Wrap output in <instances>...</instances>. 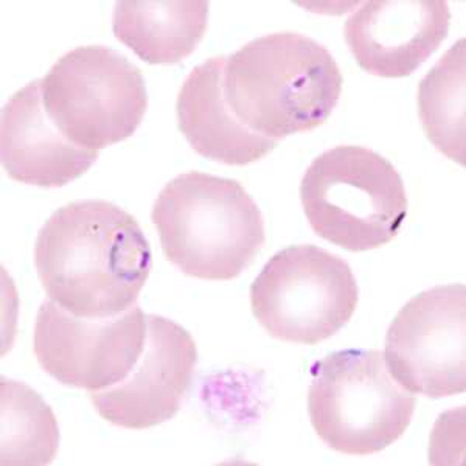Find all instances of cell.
<instances>
[{
    "mask_svg": "<svg viewBox=\"0 0 466 466\" xmlns=\"http://www.w3.org/2000/svg\"><path fill=\"white\" fill-rule=\"evenodd\" d=\"M0 157L11 179L59 188L89 171L98 151L81 148L59 131L44 107L43 83L35 80L2 107Z\"/></svg>",
    "mask_w": 466,
    "mask_h": 466,
    "instance_id": "7c38bea8",
    "label": "cell"
},
{
    "mask_svg": "<svg viewBox=\"0 0 466 466\" xmlns=\"http://www.w3.org/2000/svg\"><path fill=\"white\" fill-rule=\"evenodd\" d=\"M226 58L207 59L191 70L180 87L176 116L180 133L193 151L219 164H254L279 142L244 127L226 103L223 76Z\"/></svg>",
    "mask_w": 466,
    "mask_h": 466,
    "instance_id": "4fadbf2b",
    "label": "cell"
},
{
    "mask_svg": "<svg viewBox=\"0 0 466 466\" xmlns=\"http://www.w3.org/2000/svg\"><path fill=\"white\" fill-rule=\"evenodd\" d=\"M2 463L47 465L59 448L54 410L24 382L2 378Z\"/></svg>",
    "mask_w": 466,
    "mask_h": 466,
    "instance_id": "2e32d148",
    "label": "cell"
},
{
    "mask_svg": "<svg viewBox=\"0 0 466 466\" xmlns=\"http://www.w3.org/2000/svg\"><path fill=\"white\" fill-rule=\"evenodd\" d=\"M198 364L197 342L179 323L148 314V338L131 373L116 386L90 393L101 419L142 431L173 419L190 389Z\"/></svg>",
    "mask_w": 466,
    "mask_h": 466,
    "instance_id": "30bf717a",
    "label": "cell"
},
{
    "mask_svg": "<svg viewBox=\"0 0 466 466\" xmlns=\"http://www.w3.org/2000/svg\"><path fill=\"white\" fill-rule=\"evenodd\" d=\"M147 338L148 314L137 305L112 318L86 319L48 299L37 311L33 350L47 375L63 386L94 393L131 373Z\"/></svg>",
    "mask_w": 466,
    "mask_h": 466,
    "instance_id": "ba28073f",
    "label": "cell"
},
{
    "mask_svg": "<svg viewBox=\"0 0 466 466\" xmlns=\"http://www.w3.org/2000/svg\"><path fill=\"white\" fill-rule=\"evenodd\" d=\"M41 83L48 116L66 137L90 151L134 136L148 109L140 69L105 46L70 50Z\"/></svg>",
    "mask_w": 466,
    "mask_h": 466,
    "instance_id": "8992f818",
    "label": "cell"
},
{
    "mask_svg": "<svg viewBox=\"0 0 466 466\" xmlns=\"http://www.w3.org/2000/svg\"><path fill=\"white\" fill-rule=\"evenodd\" d=\"M300 201L314 233L350 252L390 243L408 217V193L392 162L355 145L313 160L300 184Z\"/></svg>",
    "mask_w": 466,
    "mask_h": 466,
    "instance_id": "277c9868",
    "label": "cell"
},
{
    "mask_svg": "<svg viewBox=\"0 0 466 466\" xmlns=\"http://www.w3.org/2000/svg\"><path fill=\"white\" fill-rule=\"evenodd\" d=\"M342 83L329 48L299 33L257 37L224 66L223 92L233 116L277 142L327 122Z\"/></svg>",
    "mask_w": 466,
    "mask_h": 466,
    "instance_id": "7a4b0ae2",
    "label": "cell"
},
{
    "mask_svg": "<svg viewBox=\"0 0 466 466\" xmlns=\"http://www.w3.org/2000/svg\"><path fill=\"white\" fill-rule=\"evenodd\" d=\"M360 302L349 263L314 244L291 246L270 258L250 287V307L276 339L318 345L339 333Z\"/></svg>",
    "mask_w": 466,
    "mask_h": 466,
    "instance_id": "52a82bcc",
    "label": "cell"
},
{
    "mask_svg": "<svg viewBox=\"0 0 466 466\" xmlns=\"http://www.w3.org/2000/svg\"><path fill=\"white\" fill-rule=\"evenodd\" d=\"M443 0H371L345 21V41L367 74L404 78L420 69L448 37Z\"/></svg>",
    "mask_w": 466,
    "mask_h": 466,
    "instance_id": "8fae6325",
    "label": "cell"
},
{
    "mask_svg": "<svg viewBox=\"0 0 466 466\" xmlns=\"http://www.w3.org/2000/svg\"><path fill=\"white\" fill-rule=\"evenodd\" d=\"M412 392L387 370L378 350H340L311 367L308 413L316 434L347 456H370L408 431Z\"/></svg>",
    "mask_w": 466,
    "mask_h": 466,
    "instance_id": "5b68a950",
    "label": "cell"
},
{
    "mask_svg": "<svg viewBox=\"0 0 466 466\" xmlns=\"http://www.w3.org/2000/svg\"><path fill=\"white\" fill-rule=\"evenodd\" d=\"M35 266L50 300L78 318L105 319L136 305L153 252L133 215L85 199L48 218L37 233Z\"/></svg>",
    "mask_w": 466,
    "mask_h": 466,
    "instance_id": "6da1fadb",
    "label": "cell"
},
{
    "mask_svg": "<svg viewBox=\"0 0 466 466\" xmlns=\"http://www.w3.org/2000/svg\"><path fill=\"white\" fill-rule=\"evenodd\" d=\"M384 362L409 392L434 400L465 392V285H440L410 299L387 329Z\"/></svg>",
    "mask_w": 466,
    "mask_h": 466,
    "instance_id": "9c48e42d",
    "label": "cell"
},
{
    "mask_svg": "<svg viewBox=\"0 0 466 466\" xmlns=\"http://www.w3.org/2000/svg\"><path fill=\"white\" fill-rule=\"evenodd\" d=\"M466 41L461 39L428 72L419 87L423 129L435 148L466 165Z\"/></svg>",
    "mask_w": 466,
    "mask_h": 466,
    "instance_id": "9a60e30c",
    "label": "cell"
},
{
    "mask_svg": "<svg viewBox=\"0 0 466 466\" xmlns=\"http://www.w3.org/2000/svg\"><path fill=\"white\" fill-rule=\"evenodd\" d=\"M151 219L167 260L201 280L241 276L266 241L263 213L238 180L201 171L170 180Z\"/></svg>",
    "mask_w": 466,
    "mask_h": 466,
    "instance_id": "3957f363",
    "label": "cell"
},
{
    "mask_svg": "<svg viewBox=\"0 0 466 466\" xmlns=\"http://www.w3.org/2000/svg\"><path fill=\"white\" fill-rule=\"evenodd\" d=\"M208 24L206 0L116 2L112 32L148 64H176L190 56Z\"/></svg>",
    "mask_w": 466,
    "mask_h": 466,
    "instance_id": "5bb4252c",
    "label": "cell"
}]
</instances>
